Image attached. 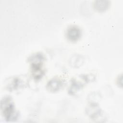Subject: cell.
I'll list each match as a JSON object with an SVG mask.
<instances>
[{
	"mask_svg": "<svg viewBox=\"0 0 123 123\" xmlns=\"http://www.w3.org/2000/svg\"><path fill=\"white\" fill-rule=\"evenodd\" d=\"M61 86V82L57 79H53L49 82L48 84V88L50 90H57Z\"/></svg>",
	"mask_w": 123,
	"mask_h": 123,
	"instance_id": "obj_3",
	"label": "cell"
},
{
	"mask_svg": "<svg viewBox=\"0 0 123 123\" xmlns=\"http://www.w3.org/2000/svg\"><path fill=\"white\" fill-rule=\"evenodd\" d=\"M81 31L80 29L75 25L71 26L67 31V38L71 41L77 40L80 37Z\"/></svg>",
	"mask_w": 123,
	"mask_h": 123,
	"instance_id": "obj_2",
	"label": "cell"
},
{
	"mask_svg": "<svg viewBox=\"0 0 123 123\" xmlns=\"http://www.w3.org/2000/svg\"><path fill=\"white\" fill-rule=\"evenodd\" d=\"M1 110L6 120L9 121L15 119L17 115L15 113L14 104L9 97H5L1 101Z\"/></svg>",
	"mask_w": 123,
	"mask_h": 123,
	"instance_id": "obj_1",
	"label": "cell"
}]
</instances>
